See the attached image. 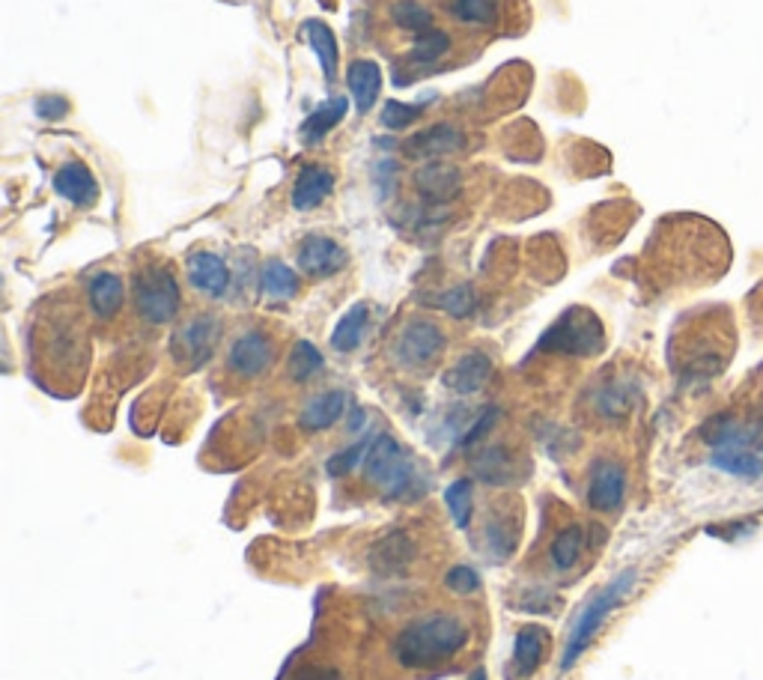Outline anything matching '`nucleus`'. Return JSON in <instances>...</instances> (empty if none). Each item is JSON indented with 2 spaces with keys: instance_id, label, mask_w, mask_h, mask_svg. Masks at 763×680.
Returning a JSON list of instances; mask_svg holds the SVG:
<instances>
[{
  "instance_id": "58836bf2",
  "label": "nucleus",
  "mask_w": 763,
  "mask_h": 680,
  "mask_svg": "<svg viewBox=\"0 0 763 680\" xmlns=\"http://www.w3.org/2000/svg\"><path fill=\"white\" fill-rule=\"evenodd\" d=\"M468 680H486V671H484V669H477L475 674H472V678H468Z\"/></svg>"
},
{
  "instance_id": "2f4dec72",
  "label": "nucleus",
  "mask_w": 763,
  "mask_h": 680,
  "mask_svg": "<svg viewBox=\"0 0 763 680\" xmlns=\"http://www.w3.org/2000/svg\"><path fill=\"white\" fill-rule=\"evenodd\" d=\"M447 48H450V37H447L445 30H427V33H420V37L415 39V46H412V60H415V63H436L438 57L447 55Z\"/></svg>"
},
{
  "instance_id": "72a5a7b5",
  "label": "nucleus",
  "mask_w": 763,
  "mask_h": 680,
  "mask_svg": "<svg viewBox=\"0 0 763 680\" xmlns=\"http://www.w3.org/2000/svg\"><path fill=\"white\" fill-rule=\"evenodd\" d=\"M370 445L373 442H358V445H353V447H346L344 454H335V457L328 460V475H335V477H340V475H346V472H353L355 466H361L364 460H367V454H370Z\"/></svg>"
},
{
  "instance_id": "c85d7f7f",
  "label": "nucleus",
  "mask_w": 763,
  "mask_h": 680,
  "mask_svg": "<svg viewBox=\"0 0 763 680\" xmlns=\"http://www.w3.org/2000/svg\"><path fill=\"white\" fill-rule=\"evenodd\" d=\"M582 546H585V532L578 525H567L561 529L558 538L552 541V564L558 570L573 568L582 555Z\"/></svg>"
},
{
  "instance_id": "7c9ffc66",
  "label": "nucleus",
  "mask_w": 763,
  "mask_h": 680,
  "mask_svg": "<svg viewBox=\"0 0 763 680\" xmlns=\"http://www.w3.org/2000/svg\"><path fill=\"white\" fill-rule=\"evenodd\" d=\"M450 16L466 24H493L498 7H495V0H454Z\"/></svg>"
},
{
  "instance_id": "b1692460",
  "label": "nucleus",
  "mask_w": 763,
  "mask_h": 680,
  "mask_svg": "<svg viewBox=\"0 0 763 680\" xmlns=\"http://www.w3.org/2000/svg\"><path fill=\"white\" fill-rule=\"evenodd\" d=\"M713 466L736 477L761 475V460L754 457V454H749L745 447H740L736 438L734 442H725V445L716 447V454H713Z\"/></svg>"
},
{
  "instance_id": "7ed1b4c3",
  "label": "nucleus",
  "mask_w": 763,
  "mask_h": 680,
  "mask_svg": "<svg viewBox=\"0 0 763 680\" xmlns=\"http://www.w3.org/2000/svg\"><path fill=\"white\" fill-rule=\"evenodd\" d=\"M364 466H367V481L379 486L388 499H412L415 493H420V475L415 460L392 436L373 438Z\"/></svg>"
},
{
  "instance_id": "f3484780",
  "label": "nucleus",
  "mask_w": 763,
  "mask_h": 680,
  "mask_svg": "<svg viewBox=\"0 0 763 680\" xmlns=\"http://www.w3.org/2000/svg\"><path fill=\"white\" fill-rule=\"evenodd\" d=\"M335 191V174L328 168H305L298 174L296 188H293V206L308 213L317 209L328 195Z\"/></svg>"
},
{
  "instance_id": "4468645a",
  "label": "nucleus",
  "mask_w": 763,
  "mask_h": 680,
  "mask_svg": "<svg viewBox=\"0 0 763 680\" xmlns=\"http://www.w3.org/2000/svg\"><path fill=\"white\" fill-rule=\"evenodd\" d=\"M57 195L72 200L75 206H90L99 197V186H96L93 174L81 165V161H66L63 168L54 174Z\"/></svg>"
},
{
  "instance_id": "e433bc0d",
  "label": "nucleus",
  "mask_w": 763,
  "mask_h": 680,
  "mask_svg": "<svg viewBox=\"0 0 763 680\" xmlns=\"http://www.w3.org/2000/svg\"><path fill=\"white\" fill-rule=\"evenodd\" d=\"M37 114L42 120H60V117L69 114V102L63 96H42L37 102Z\"/></svg>"
},
{
  "instance_id": "a878e982",
  "label": "nucleus",
  "mask_w": 763,
  "mask_h": 680,
  "mask_svg": "<svg viewBox=\"0 0 763 680\" xmlns=\"http://www.w3.org/2000/svg\"><path fill=\"white\" fill-rule=\"evenodd\" d=\"M415 559V543L403 534H392V538H382L373 550V564L382 570H400L406 568L409 561Z\"/></svg>"
},
{
  "instance_id": "dca6fc26",
  "label": "nucleus",
  "mask_w": 763,
  "mask_h": 680,
  "mask_svg": "<svg viewBox=\"0 0 763 680\" xmlns=\"http://www.w3.org/2000/svg\"><path fill=\"white\" fill-rule=\"evenodd\" d=\"M346 85H349V93L355 99V108L361 114H367L379 99L382 90V69L379 63L373 60H355L346 72Z\"/></svg>"
},
{
  "instance_id": "6ab92c4d",
  "label": "nucleus",
  "mask_w": 763,
  "mask_h": 680,
  "mask_svg": "<svg viewBox=\"0 0 763 680\" xmlns=\"http://www.w3.org/2000/svg\"><path fill=\"white\" fill-rule=\"evenodd\" d=\"M90 308L99 319H111L122 308V278L113 272H99L87 284Z\"/></svg>"
},
{
  "instance_id": "4be33fe9",
  "label": "nucleus",
  "mask_w": 763,
  "mask_h": 680,
  "mask_svg": "<svg viewBox=\"0 0 763 680\" xmlns=\"http://www.w3.org/2000/svg\"><path fill=\"white\" fill-rule=\"evenodd\" d=\"M415 183H418L420 195H427L429 200H450L459 191V174L447 165H424Z\"/></svg>"
},
{
  "instance_id": "412c9836",
  "label": "nucleus",
  "mask_w": 763,
  "mask_h": 680,
  "mask_svg": "<svg viewBox=\"0 0 763 680\" xmlns=\"http://www.w3.org/2000/svg\"><path fill=\"white\" fill-rule=\"evenodd\" d=\"M367 319H370V308L367 305H353L344 317L337 319L335 332H331V346L337 353H353L364 341L367 332Z\"/></svg>"
},
{
  "instance_id": "f257e3e1",
  "label": "nucleus",
  "mask_w": 763,
  "mask_h": 680,
  "mask_svg": "<svg viewBox=\"0 0 763 680\" xmlns=\"http://www.w3.org/2000/svg\"><path fill=\"white\" fill-rule=\"evenodd\" d=\"M468 639H472V630L459 618L424 615L412 621L409 627H403V633L394 642V660L409 671L438 669L447 660H454L456 653L466 648Z\"/></svg>"
},
{
  "instance_id": "aec40b11",
  "label": "nucleus",
  "mask_w": 763,
  "mask_h": 680,
  "mask_svg": "<svg viewBox=\"0 0 763 680\" xmlns=\"http://www.w3.org/2000/svg\"><path fill=\"white\" fill-rule=\"evenodd\" d=\"M301 33H305V39H308L310 51L319 57V63H323V75H326V81H335L337 75V39H335V30L328 28L326 21L319 19H310L301 24Z\"/></svg>"
},
{
  "instance_id": "39448f33",
  "label": "nucleus",
  "mask_w": 763,
  "mask_h": 680,
  "mask_svg": "<svg viewBox=\"0 0 763 680\" xmlns=\"http://www.w3.org/2000/svg\"><path fill=\"white\" fill-rule=\"evenodd\" d=\"M543 346L564 355H594L603 349V326L591 311L573 308L546 332Z\"/></svg>"
},
{
  "instance_id": "cd10ccee",
  "label": "nucleus",
  "mask_w": 763,
  "mask_h": 680,
  "mask_svg": "<svg viewBox=\"0 0 763 680\" xmlns=\"http://www.w3.org/2000/svg\"><path fill=\"white\" fill-rule=\"evenodd\" d=\"M323 364H326V358H323L317 346L310 344V341H298L293 346V353H289V376L296 383H308L310 376H317L323 371Z\"/></svg>"
},
{
  "instance_id": "f03ea898",
  "label": "nucleus",
  "mask_w": 763,
  "mask_h": 680,
  "mask_svg": "<svg viewBox=\"0 0 763 680\" xmlns=\"http://www.w3.org/2000/svg\"><path fill=\"white\" fill-rule=\"evenodd\" d=\"M635 579H638L635 576V570H624V573H617L608 585L600 588V591L587 600L585 607L578 609V615L573 618V624H569V635H567V644H564V653H561V669L569 671L573 666H576L578 657L591 648L596 633L603 630L608 615H612V612L624 603L626 597H630V591L635 588Z\"/></svg>"
},
{
  "instance_id": "c756f323",
  "label": "nucleus",
  "mask_w": 763,
  "mask_h": 680,
  "mask_svg": "<svg viewBox=\"0 0 763 680\" xmlns=\"http://www.w3.org/2000/svg\"><path fill=\"white\" fill-rule=\"evenodd\" d=\"M392 19L397 28L403 30H412V33H427V30H433V12L424 7V3H418V0H397L392 7Z\"/></svg>"
},
{
  "instance_id": "1a4fd4ad",
  "label": "nucleus",
  "mask_w": 763,
  "mask_h": 680,
  "mask_svg": "<svg viewBox=\"0 0 763 680\" xmlns=\"http://www.w3.org/2000/svg\"><path fill=\"white\" fill-rule=\"evenodd\" d=\"M227 364H230V371L245 376V380L262 376L275 364V344H271V337L262 335V332H254V328L245 332L230 346Z\"/></svg>"
},
{
  "instance_id": "2eb2a0df",
  "label": "nucleus",
  "mask_w": 763,
  "mask_h": 680,
  "mask_svg": "<svg viewBox=\"0 0 763 680\" xmlns=\"http://www.w3.org/2000/svg\"><path fill=\"white\" fill-rule=\"evenodd\" d=\"M466 147V135L447 122H438V126H429L427 131L415 135L409 144V149L420 159H438V156H450V152H459Z\"/></svg>"
},
{
  "instance_id": "9d476101",
  "label": "nucleus",
  "mask_w": 763,
  "mask_h": 680,
  "mask_svg": "<svg viewBox=\"0 0 763 680\" xmlns=\"http://www.w3.org/2000/svg\"><path fill=\"white\" fill-rule=\"evenodd\" d=\"M298 266L310 278H328L346 266V252L335 239H326V236H310L298 248Z\"/></svg>"
},
{
  "instance_id": "f704fd0d",
  "label": "nucleus",
  "mask_w": 763,
  "mask_h": 680,
  "mask_svg": "<svg viewBox=\"0 0 763 680\" xmlns=\"http://www.w3.org/2000/svg\"><path fill=\"white\" fill-rule=\"evenodd\" d=\"M420 117V105H403V102H385L382 108V126L388 129H406L409 122Z\"/></svg>"
},
{
  "instance_id": "5701e85b",
  "label": "nucleus",
  "mask_w": 763,
  "mask_h": 680,
  "mask_svg": "<svg viewBox=\"0 0 763 680\" xmlns=\"http://www.w3.org/2000/svg\"><path fill=\"white\" fill-rule=\"evenodd\" d=\"M346 111H349V99H346V96H337V99L326 102L323 108H317V111L310 114L308 120H305V126H301L305 140H308V144H319V140L326 138L328 131L335 129L337 122L344 120Z\"/></svg>"
},
{
  "instance_id": "20e7f679",
  "label": "nucleus",
  "mask_w": 763,
  "mask_h": 680,
  "mask_svg": "<svg viewBox=\"0 0 763 680\" xmlns=\"http://www.w3.org/2000/svg\"><path fill=\"white\" fill-rule=\"evenodd\" d=\"M179 284L174 278V272L165 269V266H147L143 272H138L135 278V305H138V314L147 319L149 326H165L170 319L177 317L179 311Z\"/></svg>"
},
{
  "instance_id": "a211bd4d",
  "label": "nucleus",
  "mask_w": 763,
  "mask_h": 680,
  "mask_svg": "<svg viewBox=\"0 0 763 680\" xmlns=\"http://www.w3.org/2000/svg\"><path fill=\"white\" fill-rule=\"evenodd\" d=\"M543 657H546V630L543 627H522L513 642V669L516 674H534L541 669Z\"/></svg>"
},
{
  "instance_id": "4c0bfd02",
  "label": "nucleus",
  "mask_w": 763,
  "mask_h": 680,
  "mask_svg": "<svg viewBox=\"0 0 763 680\" xmlns=\"http://www.w3.org/2000/svg\"><path fill=\"white\" fill-rule=\"evenodd\" d=\"M298 680H337L335 671H314V674H308V678H298Z\"/></svg>"
},
{
  "instance_id": "f8f14e48",
  "label": "nucleus",
  "mask_w": 763,
  "mask_h": 680,
  "mask_svg": "<svg viewBox=\"0 0 763 680\" xmlns=\"http://www.w3.org/2000/svg\"><path fill=\"white\" fill-rule=\"evenodd\" d=\"M493 376V362L484 353H466L445 373V385L456 394L480 392Z\"/></svg>"
},
{
  "instance_id": "0eeeda50",
  "label": "nucleus",
  "mask_w": 763,
  "mask_h": 680,
  "mask_svg": "<svg viewBox=\"0 0 763 680\" xmlns=\"http://www.w3.org/2000/svg\"><path fill=\"white\" fill-rule=\"evenodd\" d=\"M442 349H445V335L436 323H427V319L409 323L397 341V358L406 367H427L429 362H436L442 355Z\"/></svg>"
},
{
  "instance_id": "6e6552de",
  "label": "nucleus",
  "mask_w": 763,
  "mask_h": 680,
  "mask_svg": "<svg viewBox=\"0 0 763 680\" xmlns=\"http://www.w3.org/2000/svg\"><path fill=\"white\" fill-rule=\"evenodd\" d=\"M626 499V472L615 460H600L591 469L587 481V504L600 513L617 511Z\"/></svg>"
},
{
  "instance_id": "393cba45",
  "label": "nucleus",
  "mask_w": 763,
  "mask_h": 680,
  "mask_svg": "<svg viewBox=\"0 0 763 680\" xmlns=\"http://www.w3.org/2000/svg\"><path fill=\"white\" fill-rule=\"evenodd\" d=\"M260 284H262V293H266L269 298H278V302L293 298L298 293V275L289 269L287 263H280V260H269L266 266H262Z\"/></svg>"
},
{
  "instance_id": "473e14b6",
  "label": "nucleus",
  "mask_w": 763,
  "mask_h": 680,
  "mask_svg": "<svg viewBox=\"0 0 763 680\" xmlns=\"http://www.w3.org/2000/svg\"><path fill=\"white\" fill-rule=\"evenodd\" d=\"M438 305H442V311L450 314L454 319H466L477 305L475 289H472V284H459V287L442 293V296H438Z\"/></svg>"
},
{
  "instance_id": "9b49d317",
  "label": "nucleus",
  "mask_w": 763,
  "mask_h": 680,
  "mask_svg": "<svg viewBox=\"0 0 763 680\" xmlns=\"http://www.w3.org/2000/svg\"><path fill=\"white\" fill-rule=\"evenodd\" d=\"M188 280L206 296L218 298L230 287V266L218 254L197 252L188 257Z\"/></svg>"
},
{
  "instance_id": "ddd939ff",
  "label": "nucleus",
  "mask_w": 763,
  "mask_h": 680,
  "mask_svg": "<svg viewBox=\"0 0 763 680\" xmlns=\"http://www.w3.org/2000/svg\"><path fill=\"white\" fill-rule=\"evenodd\" d=\"M346 406H349V394L346 392H323L305 403V410L298 415V424L310 430V433L335 427L337 421L344 418Z\"/></svg>"
},
{
  "instance_id": "bb28decb",
  "label": "nucleus",
  "mask_w": 763,
  "mask_h": 680,
  "mask_svg": "<svg viewBox=\"0 0 763 680\" xmlns=\"http://www.w3.org/2000/svg\"><path fill=\"white\" fill-rule=\"evenodd\" d=\"M445 504L450 511V520H454L456 529H468L472 522V513H475V490H472V481L468 477H459L454 484L445 490Z\"/></svg>"
},
{
  "instance_id": "423d86ee",
  "label": "nucleus",
  "mask_w": 763,
  "mask_h": 680,
  "mask_svg": "<svg viewBox=\"0 0 763 680\" xmlns=\"http://www.w3.org/2000/svg\"><path fill=\"white\" fill-rule=\"evenodd\" d=\"M218 335H221V323L215 317H195L188 319L186 326H179L170 337V355L179 367L186 371H200L215 353V344H218Z\"/></svg>"
},
{
  "instance_id": "c9c22d12",
  "label": "nucleus",
  "mask_w": 763,
  "mask_h": 680,
  "mask_svg": "<svg viewBox=\"0 0 763 680\" xmlns=\"http://www.w3.org/2000/svg\"><path fill=\"white\" fill-rule=\"evenodd\" d=\"M445 585L454 591V594H475L480 588V576L468 564H456V568L447 570Z\"/></svg>"
}]
</instances>
